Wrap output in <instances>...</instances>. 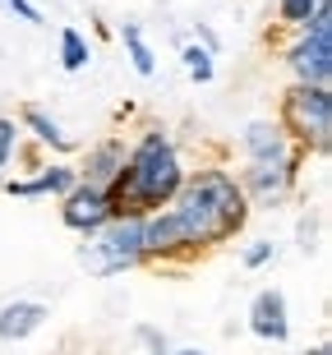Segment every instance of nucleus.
<instances>
[{"label":"nucleus","mask_w":332,"mask_h":355,"mask_svg":"<svg viewBox=\"0 0 332 355\" xmlns=\"http://www.w3.org/2000/svg\"><path fill=\"white\" fill-rule=\"evenodd\" d=\"M180 184H185V175H180L175 148L166 144L161 134H148L143 144L134 148V157L120 166L107 203H111V212H120V217H139L143 208L171 203Z\"/></svg>","instance_id":"nucleus-1"},{"label":"nucleus","mask_w":332,"mask_h":355,"mask_svg":"<svg viewBox=\"0 0 332 355\" xmlns=\"http://www.w3.org/2000/svg\"><path fill=\"white\" fill-rule=\"evenodd\" d=\"M175 194H180V203L171 212H175V222L185 226L189 245H217V240L236 236L245 226V194L222 171H199Z\"/></svg>","instance_id":"nucleus-2"},{"label":"nucleus","mask_w":332,"mask_h":355,"mask_svg":"<svg viewBox=\"0 0 332 355\" xmlns=\"http://www.w3.org/2000/svg\"><path fill=\"white\" fill-rule=\"evenodd\" d=\"M83 268L97 277H111V272H125L143 259V222L139 217H120L111 226H97L93 231V245L79 254Z\"/></svg>","instance_id":"nucleus-3"},{"label":"nucleus","mask_w":332,"mask_h":355,"mask_svg":"<svg viewBox=\"0 0 332 355\" xmlns=\"http://www.w3.org/2000/svg\"><path fill=\"white\" fill-rule=\"evenodd\" d=\"M245 153H250V184L259 198H272L291 180V157H286V139L272 125H250L245 134Z\"/></svg>","instance_id":"nucleus-4"},{"label":"nucleus","mask_w":332,"mask_h":355,"mask_svg":"<svg viewBox=\"0 0 332 355\" xmlns=\"http://www.w3.org/2000/svg\"><path fill=\"white\" fill-rule=\"evenodd\" d=\"M309 33L300 42L291 46V69L300 74V83H314V88H323L328 83V74H332V46H328V37H332V28H328V0H323L319 10H314V19H309Z\"/></svg>","instance_id":"nucleus-5"},{"label":"nucleus","mask_w":332,"mask_h":355,"mask_svg":"<svg viewBox=\"0 0 332 355\" xmlns=\"http://www.w3.org/2000/svg\"><path fill=\"white\" fill-rule=\"evenodd\" d=\"M286 125H291L300 139L328 144V130H332V97H328V88L300 83V88L286 97Z\"/></svg>","instance_id":"nucleus-6"},{"label":"nucleus","mask_w":332,"mask_h":355,"mask_svg":"<svg viewBox=\"0 0 332 355\" xmlns=\"http://www.w3.org/2000/svg\"><path fill=\"white\" fill-rule=\"evenodd\" d=\"M111 222V203H107V189H93V184H74L65 194V226L74 231H88L93 236L97 226Z\"/></svg>","instance_id":"nucleus-7"},{"label":"nucleus","mask_w":332,"mask_h":355,"mask_svg":"<svg viewBox=\"0 0 332 355\" xmlns=\"http://www.w3.org/2000/svg\"><path fill=\"white\" fill-rule=\"evenodd\" d=\"M250 328L259 332L263 342H286L291 323H286V295H281V291H259V295H254Z\"/></svg>","instance_id":"nucleus-8"},{"label":"nucleus","mask_w":332,"mask_h":355,"mask_svg":"<svg viewBox=\"0 0 332 355\" xmlns=\"http://www.w3.org/2000/svg\"><path fill=\"white\" fill-rule=\"evenodd\" d=\"M46 323V304L37 300H14L0 309V342H24Z\"/></svg>","instance_id":"nucleus-9"},{"label":"nucleus","mask_w":332,"mask_h":355,"mask_svg":"<svg viewBox=\"0 0 332 355\" xmlns=\"http://www.w3.org/2000/svg\"><path fill=\"white\" fill-rule=\"evenodd\" d=\"M185 226L175 222V212H157L143 222V254H171V250H185Z\"/></svg>","instance_id":"nucleus-10"},{"label":"nucleus","mask_w":332,"mask_h":355,"mask_svg":"<svg viewBox=\"0 0 332 355\" xmlns=\"http://www.w3.org/2000/svg\"><path fill=\"white\" fill-rule=\"evenodd\" d=\"M120 166H125V157H120L116 144L93 148V153H88V184H93V189H107V184L120 175Z\"/></svg>","instance_id":"nucleus-11"},{"label":"nucleus","mask_w":332,"mask_h":355,"mask_svg":"<svg viewBox=\"0 0 332 355\" xmlns=\"http://www.w3.org/2000/svg\"><path fill=\"white\" fill-rule=\"evenodd\" d=\"M14 194H69L74 189V171H65V166H51L46 175H37V180H24V184H10Z\"/></svg>","instance_id":"nucleus-12"},{"label":"nucleus","mask_w":332,"mask_h":355,"mask_svg":"<svg viewBox=\"0 0 332 355\" xmlns=\"http://www.w3.org/2000/svg\"><path fill=\"white\" fill-rule=\"evenodd\" d=\"M60 55H65V69H83L88 65V46L74 28H65V37H60Z\"/></svg>","instance_id":"nucleus-13"},{"label":"nucleus","mask_w":332,"mask_h":355,"mask_svg":"<svg viewBox=\"0 0 332 355\" xmlns=\"http://www.w3.org/2000/svg\"><path fill=\"white\" fill-rule=\"evenodd\" d=\"M28 125L37 130V139H42V144H55V148H65V144H69L65 134H60V125H55V120H46L42 111H28Z\"/></svg>","instance_id":"nucleus-14"},{"label":"nucleus","mask_w":332,"mask_h":355,"mask_svg":"<svg viewBox=\"0 0 332 355\" xmlns=\"http://www.w3.org/2000/svg\"><path fill=\"white\" fill-rule=\"evenodd\" d=\"M125 46H130V55H134V69H139V74H152V51L143 46L139 28H125Z\"/></svg>","instance_id":"nucleus-15"},{"label":"nucleus","mask_w":332,"mask_h":355,"mask_svg":"<svg viewBox=\"0 0 332 355\" xmlns=\"http://www.w3.org/2000/svg\"><path fill=\"white\" fill-rule=\"evenodd\" d=\"M185 69H189V79L208 83V79H213V55L199 51V46H189V51H185Z\"/></svg>","instance_id":"nucleus-16"},{"label":"nucleus","mask_w":332,"mask_h":355,"mask_svg":"<svg viewBox=\"0 0 332 355\" xmlns=\"http://www.w3.org/2000/svg\"><path fill=\"white\" fill-rule=\"evenodd\" d=\"M319 5L323 0H281V19H286V24H309Z\"/></svg>","instance_id":"nucleus-17"},{"label":"nucleus","mask_w":332,"mask_h":355,"mask_svg":"<svg viewBox=\"0 0 332 355\" xmlns=\"http://www.w3.org/2000/svg\"><path fill=\"white\" fill-rule=\"evenodd\" d=\"M10 153H14V125H10V120H0V166L10 162Z\"/></svg>","instance_id":"nucleus-18"},{"label":"nucleus","mask_w":332,"mask_h":355,"mask_svg":"<svg viewBox=\"0 0 332 355\" xmlns=\"http://www.w3.org/2000/svg\"><path fill=\"white\" fill-rule=\"evenodd\" d=\"M5 5H10L14 14H24L28 24H37V10H33V5H28V0H5Z\"/></svg>","instance_id":"nucleus-19"},{"label":"nucleus","mask_w":332,"mask_h":355,"mask_svg":"<svg viewBox=\"0 0 332 355\" xmlns=\"http://www.w3.org/2000/svg\"><path fill=\"white\" fill-rule=\"evenodd\" d=\"M268 254H272L268 245H254V250L245 254V263H250V268H259V263H268Z\"/></svg>","instance_id":"nucleus-20"},{"label":"nucleus","mask_w":332,"mask_h":355,"mask_svg":"<svg viewBox=\"0 0 332 355\" xmlns=\"http://www.w3.org/2000/svg\"><path fill=\"white\" fill-rule=\"evenodd\" d=\"M175 355H203V351H175Z\"/></svg>","instance_id":"nucleus-21"},{"label":"nucleus","mask_w":332,"mask_h":355,"mask_svg":"<svg viewBox=\"0 0 332 355\" xmlns=\"http://www.w3.org/2000/svg\"><path fill=\"white\" fill-rule=\"evenodd\" d=\"M314 355H328V346H319V351H314Z\"/></svg>","instance_id":"nucleus-22"}]
</instances>
